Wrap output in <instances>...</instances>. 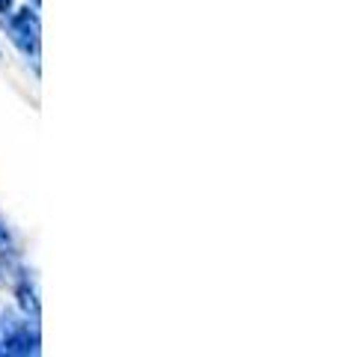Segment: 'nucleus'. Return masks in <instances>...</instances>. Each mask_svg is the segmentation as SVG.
<instances>
[{"label":"nucleus","mask_w":339,"mask_h":357,"mask_svg":"<svg viewBox=\"0 0 339 357\" xmlns=\"http://www.w3.org/2000/svg\"><path fill=\"white\" fill-rule=\"evenodd\" d=\"M3 27L9 33V39H13V45L18 51L24 54H36L39 51V36H42V27H39V18L33 9H18V13H13Z\"/></svg>","instance_id":"f257e3e1"},{"label":"nucleus","mask_w":339,"mask_h":357,"mask_svg":"<svg viewBox=\"0 0 339 357\" xmlns=\"http://www.w3.org/2000/svg\"><path fill=\"white\" fill-rule=\"evenodd\" d=\"M15 298H18L21 316L39 321V292H36V286H33V280H30L27 271H21V277H18V283H15Z\"/></svg>","instance_id":"f03ea898"},{"label":"nucleus","mask_w":339,"mask_h":357,"mask_svg":"<svg viewBox=\"0 0 339 357\" xmlns=\"http://www.w3.org/2000/svg\"><path fill=\"white\" fill-rule=\"evenodd\" d=\"M15 319H18V312L6 310V307H0V357H3V342H6V333H9V328L15 325Z\"/></svg>","instance_id":"7ed1b4c3"},{"label":"nucleus","mask_w":339,"mask_h":357,"mask_svg":"<svg viewBox=\"0 0 339 357\" xmlns=\"http://www.w3.org/2000/svg\"><path fill=\"white\" fill-rule=\"evenodd\" d=\"M13 259H15V250H3V248H0V280H3L6 271L13 268Z\"/></svg>","instance_id":"20e7f679"},{"label":"nucleus","mask_w":339,"mask_h":357,"mask_svg":"<svg viewBox=\"0 0 339 357\" xmlns=\"http://www.w3.org/2000/svg\"><path fill=\"white\" fill-rule=\"evenodd\" d=\"M0 248H3V250H15L13 248V236H9V229H6L3 220H0Z\"/></svg>","instance_id":"39448f33"},{"label":"nucleus","mask_w":339,"mask_h":357,"mask_svg":"<svg viewBox=\"0 0 339 357\" xmlns=\"http://www.w3.org/2000/svg\"><path fill=\"white\" fill-rule=\"evenodd\" d=\"M9 9H13V0H0V15H9Z\"/></svg>","instance_id":"423d86ee"}]
</instances>
